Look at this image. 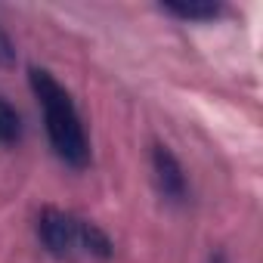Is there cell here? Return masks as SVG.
Wrapping results in <instances>:
<instances>
[{"mask_svg":"<svg viewBox=\"0 0 263 263\" xmlns=\"http://www.w3.org/2000/svg\"><path fill=\"white\" fill-rule=\"evenodd\" d=\"M28 84H31L41 108H44L47 134H50V143H53L56 155L71 167H87L90 146H87L84 127H81V115H78L71 96L65 93V87H59V81L44 68H31Z\"/></svg>","mask_w":263,"mask_h":263,"instance_id":"obj_1","label":"cell"},{"mask_svg":"<svg viewBox=\"0 0 263 263\" xmlns=\"http://www.w3.org/2000/svg\"><path fill=\"white\" fill-rule=\"evenodd\" d=\"M37 235H41V241L50 254L68 257L71 248L78 245V223L68 214L56 211V208H44L41 217H37Z\"/></svg>","mask_w":263,"mask_h":263,"instance_id":"obj_2","label":"cell"},{"mask_svg":"<svg viewBox=\"0 0 263 263\" xmlns=\"http://www.w3.org/2000/svg\"><path fill=\"white\" fill-rule=\"evenodd\" d=\"M152 167H155V180H158L161 192L174 201H183L186 198V174H183L180 161L174 158V152L167 146L152 149Z\"/></svg>","mask_w":263,"mask_h":263,"instance_id":"obj_3","label":"cell"},{"mask_svg":"<svg viewBox=\"0 0 263 263\" xmlns=\"http://www.w3.org/2000/svg\"><path fill=\"white\" fill-rule=\"evenodd\" d=\"M164 13L171 16H180V19H198V22H208L214 16H220V7L217 4H208V0H167V4H161Z\"/></svg>","mask_w":263,"mask_h":263,"instance_id":"obj_4","label":"cell"},{"mask_svg":"<svg viewBox=\"0 0 263 263\" xmlns=\"http://www.w3.org/2000/svg\"><path fill=\"white\" fill-rule=\"evenodd\" d=\"M78 241H81L93 257H99V260H108V257L115 254L111 238H108L96 223H78Z\"/></svg>","mask_w":263,"mask_h":263,"instance_id":"obj_5","label":"cell"},{"mask_svg":"<svg viewBox=\"0 0 263 263\" xmlns=\"http://www.w3.org/2000/svg\"><path fill=\"white\" fill-rule=\"evenodd\" d=\"M19 137H22V118L4 96H0V143L13 146V143H19Z\"/></svg>","mask_w":263,"mask_h":263,"instance_id":"obj_6","label":"cell"},{"mask_svg":"<svg viewBox=\"0 0 263 263\" xmlns=\"http://www.w3.org/2000/svg\"><path fill=\"white\" fill-rule=\"evenodd\" d=\"M16 62V50H13V41L10 34L0 28V65H13Z\"/></svg>","mask_w":263,"mask_h":263,"instance_id":"obj_7","label":"cell"},{"mask_svg":"<svg viewBox=\"0 0 263 263\" xmlns=\"http://www.w3.org/2000/svg\"><path fill=\"white\" fill-rule=\"evenodd\" d=\"M211 263H226V257H223V251H214V254H211Z\"/></svg>","mask_w":263,"mask_h":263,"instance_id":"obj_8","label":"cell"}]
</instances>
